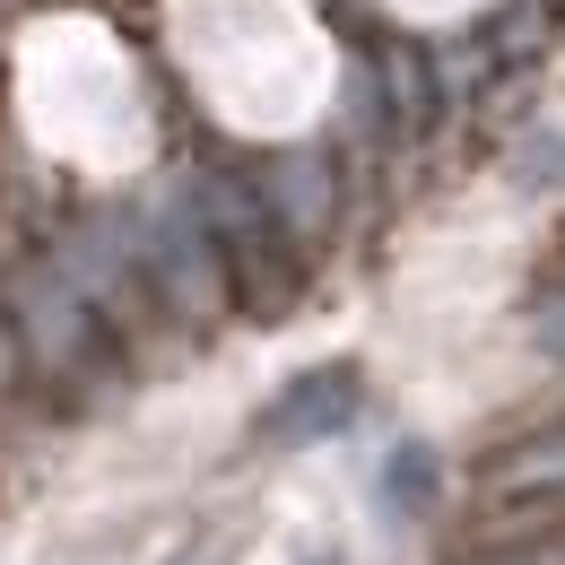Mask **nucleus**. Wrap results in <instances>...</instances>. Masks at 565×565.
Here are the masks:
<instances>
[{"mask_svg":"<svg viewBox=\"0 0 565 565\" xmlns=\"http://www.w3.org/2000/svg\"><path fill=\"white\" fill-rule=\"evenodd\" d=\"M253 174H262V201H270V217H279V235L296 253H313L340 226V210H349V166L331 148H279Z\"/></svg>","mask_w":565,"mask_h":565,"instance_id":"1","label":"nucleus"},{"mask_svg":"<svg viewBox=\"0 0 565 565\" xmlns=\"http://www.w3.org/2000/svg\"><path fill=\"white\" fill-rule=\"evenodd\" d=\"M322 565H331V557H322Z\"/></svg>","mask_w":565,"mask_h":565,"instance_id":"2","label":"nucleus"}]
</instances>
